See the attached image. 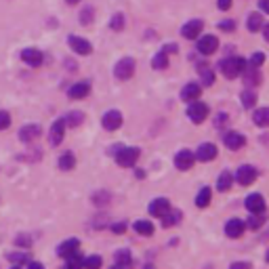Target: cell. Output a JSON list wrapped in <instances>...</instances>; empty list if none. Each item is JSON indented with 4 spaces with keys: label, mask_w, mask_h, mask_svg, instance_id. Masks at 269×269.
<instances>
[{
    "label": "cell",
    "mask_w": 269,
    "mask_h": 269,
    "mask_svg": "<svg viewBox=\"0 0 269 269\" xmlns=\"http://www.w3.org/2000/svg\"><path fill=\"white\" fill-rule=\"evenodd\" d=\"M7 257H9V261H11L13 265H17V267H25V265H27V261H30V259H27V254H25V252H9Z\"/></svg>",
    "instance_id": "obj_36"
},
{
    "label": "cell",
    "mask_w": 269,
    "mask_h": 269,
    "mask_svg": "<svg viewBox=\"0 0 269 269\" xmlns=\"http://www.w3.org/2000/svg\"><path fill=\"white\" fill-rule=\"evenodd\" d=\"M196 40H198L196 49H198V53H202V55H212L219 49V38L212 36V34H204V36L200 34Z\"/></svg>",
    "instance_id": "obj_5"
},
{
    "label": "cell",
    "mask_w": 269,
    "mask_h": 269,
    "mask_svg": "<svg viewBox=\"0 0 269 269\" xmlns=\"http://www.w3.org/2000/svg\"><path fill=\"white\" fill-rule=\"evenodd\" d=\"M252 120L257 126H267L269 124V107H261L252 114Z\"/></svg>",
    "instance_id": "obj_33"
},
{
    "label": "cell",
    "mask_w": 269,
    "mask_h": 269,
    "mask_svg": "<svg viewBox=\"0 0 269 269\" xmlns=\"http://www.w3.org/2000/svg\"><path fill=\"white\" fill-rule=\"evenodd\" d=\"M227 122H229V116L225 114V111H221V114H217V120H215V126H217V129H221V126H225Z\"/></svg>",
    "instance_id": "obj_45"
},
{
    "label": "cell",
    "mask_w": 269,
    "mask_h": 269,
    "mask_svg": "<svg viewBox=\"0 0 269 269\" xmlns=\"http://www.w3.org/2000/svg\"><path fill=\"white\" fill-rule=\"evenodd\" d=\"M151 67H156V69H166L168 67V55L164 51L156 53L153 59H151Z\"/></svg>",
    "instance_id": "obj_34"
},
{
    "label": "cell",
    "mask_w": 269,
    "mask_h": 269,
    "mask_svg": "<svg viewBox=\"0 0 269 269\" xmlns=\"http://www.w3.org/2000/svg\"><path fill=\"white\" fill-rule=\"evenodd\" d=\"M89 93H91V82L89 80L76 82V84H72V87L67 89V97H72V99H84Z\"/></svg>",
    "instance_id": "obj_19"
},
{
    "label": "cell",
    "mask_w": 269,
    "mask_h": 269,
    "mask_svg": "<svg viewBox=\"0 0 269 269\" xmlns=\"http://www.w3.org/2000/svg\"><path fill=\"white\" fill-rule=\"evenodd\" d=\"M208 105L204 101H198V99H194V101H189V107H187V118L194 122V124H202L206 118H208Z\"/></svg>",
    "instance_id": "obj_3"
},
{
    "label": "cell",
    "mask_w": 269,
    "mask_h": 269,
    "mask_svg": "<svg viewBox=\"0 0 269 269\" xmlns=\"http://www.w3.org/2000/svg\"><path fill=\"white\" fill-rule=\"evenodd\" d=\"M67 45L76 55H91L93 53V45L80 36H67Z\"/></svg>",
    "instance_id": "obj_12"
},
{
    "label": "cell",
    "mask_w": 269,
    "mask_h": 269,
    "mask_svg": "<svg viewBox=\"0 0 269 269\" xmlns=\"http://www.w3.org/2000/svg\"><path fill=\"white\" fill-rule=\"evenodd\" d=\"M244 229H246L244 221L236 217V219H229V221H227V225H225V236H227V238H232V240H236V238H242Z\"/></svg>",
    "instance_id": "obj_18"
},
{
    "label": "cell",
    "mask_w": 269,
    "mask_h": 269,
    "mask_svg": "<svg viewBox=\"0 0 269 269\" xmlns=\"http://www.w3.org/2000/svg\"><path fill=\"white\" fill-rule=\"evenodd\" d=\"M202 30H204V21L202 19H191V21H187L185 25L181 27V36L187 38V40H196L198 36L202 34Z\"/></svg>",
    "instance_id": "obj_8"
},
{
    "label": "cell",
    "mask_w": 269,
    "mask_h": 269,
    "mask_svg": "<svg viewBox=\"0 0 269 269\" xmlns=\"http://www.w3.org/2000/svg\"><path fill=\"white\" fill-rule=\"evenodd\" d=\"M240 101H242L244 109H252L254 105H257V93H254L252 89H246L242 95H240Z\"/></svg>",
    "instance_id": "obj_31"
},
{
    "label": "cell",
    "mask_w": 269,
    "mask_h": 269,
    "mask_svg": "<svg viewBox=\"0 0 269 269\" xmlns=\"http://www.w3.org/2000/svg\"><path fill=\"white\" fill-rule=\"evenodd\" d=\"M109 27H111L114 32H122V30H124V15H122V13H116V15H111Z\"/></svg>",
    "instance_id": "obj_38"
},
{
    "label": "cell",
    "mask_w": 269,
    "mask_h": 269,
    "mask_svg": "<svg viewBox=\"0 0 269 269\" xmlns=\"http://www.w3.org/2000/svg\"><path fill=\"white\" fill-rule=\"evenodd\" d=\"M40 135H42L40 124H25L19 129V141H23V143H32Z\"/></svg>",
    "instance_id": "obj_15"
},
{
    "label": "cell",
    "mask_w": 269,
    "mask_h": 269,
    "mask_svg": "<svg viewBox=\"0 0 269 269\" xmlns=\"http://www.w3.org/2000/svg\"><path fill=\"white\" fill-rule=\"evenodd\" d=\"M217 153H219V149H217L215 143H200V145H198V149L194 151L196 160H200V162H210V160H215Z\"/></svg>",
    "instance_id": "obj_11"
},
{
    "label": "cell",
    "mask_w": 269,
    "mask_h": 269,
    "mask_svg": "<svg viewBox=\"0 0 269 269\" xmlns=\"http://www.w3.org/2000/svg\"><path fill=\"white\" fill-rule=\"evenodd\" d=\"M259 7H261V11H263V13H267V11H269V7H267V0H259Z\"/></svg>",
    "instance_id": "obj_51"
},
{
    "label": "cell",
    "mask_w": 269,
    "mask_h": 269,
    "mask_svg": "<svg viewBox=\"0 0 269 269\" xmlns=\"http://www.w3.org/2000/svg\"><path fill=\"white\" fill-rule=\"evenodd\" d=\"M265 215L263 212H250V217H248V221L244 223L246 227H250V229H259V227H263L265 225Z\"/></svg>",
    "instance_id": "obj_32"
},
{
    "label": "cell",
    "mask_w": 269,
    "mask_h": 269,
    "mask_svg": "<svg viewBox=\"0 0 269 269\" xmlns=\"http://www.w3.org/2000/svg\"><path fill=\"white\" fill-rule=\"evenodd\" d=\"M57 164H59L61 171H72V168H76V156L72 151H65V153L59 156Z\"/></svg>",
    "instance_id": "obj_28"
},
{
    "label": "cell",
    "mask_w": 269,
    "mask_h": 269,
    "mask_svg": "<svg viewBox=\"0 0 269 269\" xmlns=\"http://www.w3.org/2000/svg\"><path fill=\"white\" fill-rule=\"evenodd\" d=\"M181 210H173V208H168V212H166V215L162 217V227H175V225L181 221Z\"/></svg>",
    "instance_id": "obj_29"
},
{
    "label": "cell",
    "mask_w": 269,
    "mask_h": 269,
    "mask_svg": "<svg viewBox=\"0 0 269 269\" xmlns=\"http://www.w3.org/2000/svg\"><path fill=\"white\" fill-rule=\"evenodd\" d=\"M168 208H171V200H168V198H156V200H151V204L147 206L149 215L156 219H162L168 212Z\"/></svg>",
    "instance_id": "obj_13"
},
{
    "label": "cell",
    "mask_w": 269,
    "mask_h": 269,
    "mask_svg": "<svg viewBox=\"0 0 269 269\" xmlns=\"http://www.w3.org/2000/svg\"><path fill=\"white\" fill-rule=\"evenodd\" d=\"M133 229L139 234V236H153V232H156V227H153V223L151 221H145V219H141V221H135L133 223Z\"/></svg>",
    "instance_id": "obj_24"
},
{
    "label": "cell",
    "mask_w": 269,
    "mask_h": 269,
    "mask_svg": "<svg viewBox=\"0 0 269 269\" xmlns=\"http://www.w3.org/2000/svg\"><path fill=\"white\" fill-rule=\"evenodd\" d=\"M244 206L248 208V212H265V208H267L265 198H263L261 194H250V196L246 198Z\"/></svg>",
    "instance_id": "obj_20"
},
{
    "label": "cell",
    "mask_w": 269,
    "mask_h": 269,
    "mask_svg": "<svg viewBox=\"0 0 269 269\" xmlns=\"http://www.w3.org/2000/svg\"><path fill=\"white\" fill-rule=\"evenodd\" d=\"M223 143H225V147H227V149L238 151V149H242L246 145V137L242 133H238V131H229V133H225Z\"/></svg>",
    "instance_id": "obj_7"
},
{
    "label": "cell",
    "mask_w": 269,
    "mask_h": 269,
    "mask_svg": "<svg viewBox=\"0 0 269 269\" xmlns=\"http://www.w3.org/2000/svg\"><path fill=\"white\" fill-rule=\"evenodd\" d=\"M103 259L101 257H82V267H101Z\"/></svg>",
    "instance_id": "obj_41"
},
{
    "label": "cell",
    "mask_w": 269,
    "mask_h": 269,
    "mask_svg": "<svg viewBox=\"0 0 269 269\" xmlns=\"http://www.w3.org/2000/svg\"><path fill=\"white\" fill-rule=\"evenodd\" d=\"M240 267H252V263L244 261V263H232V269H240Z\"/></svg>",
    "instance_id": "obj_50"
},
{
    "label": "cell",
    "mask_w": 269,
    "mask_h": 269,
    "mask_svg": "<svg viewBox=\"0 0 269 269\" xmlns=\"http://www.w3.org/2000/svg\"><path fill=\"white\" fill-rule=\"evenodd\" d=\"M198 74H200L204 87H212V84H215V72L210 69V65L200 63V65H198Z\"/></svg>",
    "instance_id": "obj_25"
},
{
    "label": "cell",
    "mask_w": 269,
    "mask_h": 269,
    "mask_svg": "<svg viewBox=\"0 0 269 269\" xmlns=\"http://www.w3.org/2000/svg\"><path fill=\"white\" fill-rule=\"evenodd\" d=\"M133 265V254L122 248V250H116L114 254V267H131Z\"/></svg>",
    "instance_id": "obj_23"
},
{
    "label": "cell",
    "mask_w": 269,
    "mask_h": 269,
    "mask_svg": "<svg viewBox=\"0 0 269 269\" xmlns=\"http://www.w3.org/2000/svg\"><path fill=\"white\" fill-rule=\"evenodd\" d=\"M124 229H126V223H114L111 225V232L114 234H124Z\"/></svg>",
    "instance_id": "obj_48"
},
{
    "label": "cell",
    "mask_w": 269,
    "mask_h": 269,
    "mask_svg": "<svg viewBox=\"0 0 269 269\" xmlns=\"http://www.w3.org/2000/svg\"><path fill=\"white\" fill-rule=\"evenodd\" d=\"M76 267H82V254L80 250L69 254V257H65V269H76Z\"/></svg>",
    "instance_id": "obj_37"
},
{
    "label": "cell",
    "mask_w": 269,
    "mask_h": 269,
    "mask_svg": "<svg viewBox=\"0 0 269 269\" xmlns=\"http://www.w3.org/2000/svg\"><path fill=\"white\" fill-rule=\"evenodd\" d=\"M261 67H250L246 65L244 67V72L240 74V76H244V84H248V87H257V84H261V72H259Z\"/></svg>",
    "instance_id": "obj_22"
},
{
    "label": "cell",
    "mask_w": 269,
    "mask_h": 269,
    "mask_svg": "<svg viewBox=\"0 0 269 269\" xmlns=\"http://www.w3.org/2000/svg\"><path fill=\"white\" fill-rule=\"evenodd\" d=\"M15 244H17V246H32V238L25 236V234H21V236L15 238Z\"/></svg>",
    "instance_id": "obj_44"
},
{
    "label": "cell",
    "mask_w": 269,
    "mask_h": 269,
    "mask_svg": "<svg viewBox=\"0 0 269 269\" xmlns=\"http://www.w3.org/2000/svg\"><path fill=\"white\" fill-rule=\"evenodd\" d=\"M236 21L234 19H225V21H219V30H225V32H234L236 30Z\"/></svg>",
    "instance_id": "obj_43"
},
{
    "label": "cell",
    "mask_w": 269,
    "mask_h": 269,
    "mask_svg": "<svg viewBox=\"0 0 269 269\" xmlns=\"http://www.w3.org/2000/svg\"><path fill=\"white\" fill-rule=\"evenodd\" d=\"M234 185V175L229 171H223L217 179V189L219 191H229V187Z\"/></svg>",
    "instance_id": "obj_30"
},
{
    "label": "cell",
    "mask_w": 269,
    "mask_h": 269,
    "mask_svg": "<svg viewBox=\"0 0 269 269\" xmlns=\"http://www.w3.org/2000/svg\"><path fill=\"white\" fill-rule=\"evenodd\" d=\"M63 122L65 126H72V129H76V126H80L84 122V114L78 109H72V111H67V114L63 116Z\"/></svg>",
    "instance_id": "obj_27"
},
{
    "label": "cell",
    "mask_w": 269,
    "mask_h": 269,
    "mask_svg": "<svg viewBox=\"0 0 269 269\" xmlns=\"http://www.w3.org/2000/svg\"><path fill=\"white\" fill-rule=\"evenodd\" d=\"M263 23H265V17L261 15V13H250L248 15V21H246V27H248V32H259L261 27H263Z\"/></svg>",
    "instance_id": "obj_26"
},
{
    "label": "cell",
    "mask_w": 269,
    "mask_h": 269,
    "mask_svg": "<svg viewBox=\"0 0 269 269\" xmlns=\"http://www.w3.org/2000/svg\"><path fill=\"white\" fill-rule=\"evenodd\" d=\"M135 67H137V63H135L133 57H124V59H120V61L116 63L114 76H116L118 80H131V78L135 76Z\"/></svg>",
    "instance_id": "obj_4"
},
{
    "label": "cell",
    "mask_w": 269,
    "mask_h": 269,
    "mask_svg": "<svg viewBox=\"0 0 269 269\" xmlns=\"http://www.w3.org/2000/svg\"><path fill=\"white\" fill-rule=\"evenodd\" d=\"M65 3H67V5H78L80 0H65Z\"/></svg>",
    "instance_id": "obj_52"
},
{
    "label": "cell",
    "mask_w": 269,
    "mask_h": 269,
    "mask_svg": "<svg viewBox=\"0 0 269 269\" xmlns=\"http://www.w3.org/2000/svg\"><path fill=\"white\" fill-rule=\"evenodd\" d=\"M265 63V55L263 53H252V57L246 61V65H250V67H261Z\"/></svg>",
    "instance_id": "obj_40"
},
{
    "label": "cell",
    "mask_w": 269,
    "mask_h": 269,
    "mask_svg": "<svg viewBox=\"0 0 269 269\" xmlns=\"http://www.w3.org/2000/svg\"><path fill=\"white\" fill-rule=\"evenodd\" d=\"M101 124H103L105 131H118L122 126V114L118 109H107L101 118Z\"/></svg>",
    "instance_id": "obj_9"
},
{
    "label": "cell",
    "mask_w": 269,
    "mask_h": 269,
    "mask_svg": "<svg viewBox=\"0 0 269 269\" xmlns=\"http://www.w3.org/2000/svg\"><path fill=\"white\" fill-rule=\"evenodd\" d=\"M259 171L254 166L250 164H244V166H240L238 171H236V181L240 183V185H252L254 179H257Z\"/></svg>",
    "instance_id": "obj_6"
},
{
    "label": "cell",
    "mask_w": 269,
    "mask_h": 269,
    "mask_svg": "<svg viewBox=\"0 0 269 269\" xmlns=\"http://www.w3.org/2000/svg\"><path fill=\"white\" fill-rule=\"evenodd\" d=\"M210 204V189L208 187H202L196 196V206L198 208H206Z\"/></svg>",
    "instance_id": "obj_35"
},
{
    "label": "cell",
    "mask_w": 269,
    "mask_h": 269,
    "mask_svg": "<svg viewBox=\"0 0 269 269\" xmlns=\"http://www.w3.org/2000/svg\"><path fill=\"white\" fill-rule=\"evenodd\" d=\"M11 126V114L5 109H0V131H7Z\"/></svg>",
    "instance_id": "obj_42"
},
{
    "label": "cell",
    "mask_w": 269,
    "mask_h": 269,
    "mask_svg": "<svg viewBox=\"0 0 269 269\" xmlns=\"http://www.w3.org/2000/svg\"><path fill=\"white\" fill-rule=\"evenodd\" d=\"M166 55H173V53H177L179 51V47L175 45V42H171V45H164V49H162Z\"/></svg>",
    "instance_id": "obj_47"
},
{
    "label": "cell",
    "mask_w": 269,
    "mask_h": 269,
    "mask_svg": "<svg viewBox=\"0 0 269 269\" xmlns=\"http://www.w3.org/2000/svg\"><path fill=\"white\" fill-rule=\"evenodd\" d=\"M139 156H141V149H139V147H124V145H122V147L114 153V158H116V162H118L120 166L131 168V166L137 164Z\"/></svg>",
    "instance_id": "obj_2"
},
{
    "label": "cell",
    "mask_w": 269,
    "mask_h": 269,
    "mask_svg": "<svg viewBox=\"0 0 269 269\" xmlns=\"http://www.w3.org/2000/svg\"><path fill=\"white\" fill-rule=\"evenodd\" d=\"M244 67H246V59L244 57H225L219 63V72L227 80H234V78H238L240 74L244 72Z\"/></svg>",
    "instance_id": "obj_1"
},
{
    "label": "cell",
    "mask_w": 269,
    "mask_h": 269,
    "mask_svg": "<svg viewBox=\"0 0 269 269\" xmlns=\"http://www.w3.org/2000/svg\"><path fill=\"white\" fill-rule=\"evenodd\" d=\"M200 95H202V87H200V84H198V82H187L185 87L181 89V99H183V101H185V103L194 101V99H198Z\"/></svg>",
    "instance_id": "obj_21"
},
{
    "label": "cell",
    "mask_w": 269,
    "mask_h": 269,
    "mask_svg": "<svg viewBox=\"0 0 269 269\" xmlns=\"http://www.w3.org/2000/svg\"><path fill=\"white\" fill-rule=\"evenodd\" d=\"M232 0H217V7H219V11H229L232 9Z\"/></svg>",
    "instance_id": "obj_46"
},
{
    "label": "cell",
    "mask_w": 269,
    "mask_h": 269,
    "mask_svg": "<svg viewBox=\"0 0 269 269\" xmlns=\"http://www.w3.org/2000/svg\"><path fill=\"white\" fill-rule=\"evenodd\" d=\"M21 59L30 67H40L42 61H45V55H42V51H38V49H23Z\"/></svg>",
    "instance_id": "obj_16"
},
{
    "label": "cell",
    "mask_w": 269,
    "mask_h": 269,
    "mask_svg": "<svg viewBox=\"0 0 269 269\" xmlns=\"http://www.w3.org/2000/svg\"><path fill=\"white\" fill-rule=\"evenodd\" d=\"M93 17H95V9H93V7H84V9L80 11V23H82V25H89V23L93 21Z\"/></svg>",
    "instance_id": "obj_39"
},
{
    "label": "cell",
    "mask_w": 269,
    "mask_h": 269,
    "mask_svg": "<svg viewBox=\"0 0 269 269\" xmlns=\"http://www.w3.org/2000/svg\"><path fill=\"white\" fill-rule=\"evenodd\" d=\"M78 250H80V240L78 238H67V240H63V242L57 246V254H59L61 259L69 257V254H74Z\"/></svg>",
    "instance_id": "obj_17"
},
{
    "label": "cell",
    "mask_w": 269,
    "mask_h": 269,
    "mask_svg": "<svg viewBox=\"0 0 269 269\" xmlns=\"http://www.w3.org/2000/svg\"><path fill=\"white\" fill-rule=\"evenodd\" d=\"M93 200H95V204H101V200H109V194H107V191H103V194H97V196L93 198Z\"/></svg>",
    "instance_id": "obj_49"
},
{
    "label": "cell",
    "mask_w": 269,
    "mask_h": 269,
    "mask_svg": "<svg viewBox=\"0 0 269 269\" xmlns=\"http://www.w3.org/2000/svg\"><path fill=\"white\" fill-rule=\"evenodd\" d=\"M63 137H65V122H63V118H59V120H55L53 124H51V131H49V145H59L61 141H63Z\"/></svg>",
    "instance_id": "obj_10"
},
{
    "label": "cell",
    "mask_w": 269,
    "mask_h": 269,
    "mask_svg": "<svg viewBox=\"0 0 269 269\" xmlns=\"http://www.w3.org/2000/svg\"><path fill=\"white\" fill-rule=\"evenodd\" d=\"M194 162H196V156H194L191 149H181L175 156V166L179 168V171H189V168L194 166Z\"/></svg>",
    "instance_id": "obj_14"
}]
</instances>
